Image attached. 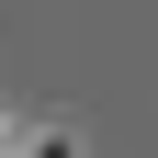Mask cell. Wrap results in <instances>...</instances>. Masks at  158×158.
<instances>
[{
    "instance_id": "6da1fadb",
    "label": "cell",
    "mask_w": 158,
    "mask_h": 158,
    "mask_svg": "<svg viewBox=\"0 0 158 158\" xmlns=\"http://www.w3.org/2000/svg\"><path fill=\"white\" fill-rule=\"evenodd\" d=\"M0 147H11V124H0Z\"/></svg>"
}]
</instances>
